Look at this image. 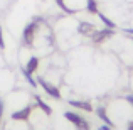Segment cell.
<instances>
[{
  "mask_svg": "<svg viewBox=\"0 0 133 130\" xmlns=\"http://www.w3.org/2000/svg\"><path fill=\"white\" fill-rule=\"evenodd\" d=\"M127 130H133V120L128 122V125H127Z\"/></svg>",
  "mask_w": 133,
  "mask_h": 130,
  "instance_id": "obj_19",
  "label": "cell"
},
{
  "mask_svg": "<svg viewBox=\"0 0 133 130\" xmlns=\"http://www.w3.org/2000/svg\"><path fill=\"white\" fill-rule=\"evenodd\" d=\"M125 100H127L128 103L131 105V108H133V93H130V95H127V96H125Z\"/></svg>",
  "mask_w": 133,
  "mask_h": 130,
  "instance_id": "obj_16",
  "label": "cell"
},
{
  "mask_svg": "<svg viewBox=\"0 0 133 130\" xmlns=\"http://www.w3.org/2000/svg\"><path fill=\"white\" fill-rule=\"evenodd\" d=\"M36 101H37V107H39V108H41V110H42V112H44V113H45V115H51V113H52V108H51V107H49V105H47V103H45V101L42 100V98H39V96H36Z\"/></svg>",
  "mask_w": 133,
  "mask_h": 130,
  "instance_id": "obj_12",
  "label": "cell"
},
{
  "mask_svg": "<svg viewBox=\"0 0 133 130\" xmlns=\"http://www.w3.org/2000/svg\"><path fill=\"white\" fill-rule=\"evenodd\" d=\"M98 130H111V127H110V125H101Z\"/></svg>",
  "mask_w": 133,
  "mask_h": 130,
  "instance_id": "obj_18",
  "label": "cell"
},
{
  "mask_svg": "<svg viewBox=\"0 0 133 130\" xmlns=\"http://www.w3.org/2000/svg\"><path fill=\"white\" fill-rule=\"evenodd\" d=\"M96 115H98V117H99L101 120L104 122V125H110L111 128L115 127V123L110 120V117H108V113H106V108H104V107H98V108H96Z\"/></svg>",
  "mask_w": 133,
  "mask_h": 130,
  "instance_id": "obj_8",
  "label": "cell"
},
{
  "mask_svg": "<svg viewBox=\"0 0 133 130\" xmlns=\"http://www.w3.org/2000/svg\"><path fill=\"white\" fill-rule=\"evenodd\" d=\"M86 10H88L89 14H93V15H98V12H99L98 2L96 0H86Z\"/></svg>",
  "mask_w": 133,
  "mask_h": 130,
  "instance_id": "obj_11",
  "label": "cell"
},
{
  "mask_svg": "<svg viewBox=\"0 0 133 130\" xmlns=\"http://www.w3.org/2000/svg\"><path fill=\"white\" fill-rule=\"evenodd\" d=\"M69 105L74 108H79V110L84 112H93V107H91L89 101H81V100H69Z\"/></svg>",
  "mask_w": 133,
  "mask_h": 130,
  "instance_id": "obj_7",
  "label": "cell"
},
{
  "mask_svg": "<svg viewBox=\"0 0 133 130\" xmlns=\"http://www.w3.org/2000/svg\"><path fill=\"white\" fill-rule=\"evenodd\" d=\"M37 85L42 86V90H44L51 98L61 100V91H59V88H57V86H54V85H51V83H47V81H45V79L42 78V76H39V78H37Z\"/></svg>",
  "mask_w": 133,
  "mask_h": 130,
  "instance_id": "obj_3",
  "label": "cell"
},
{
  "mask_svg": "<svg viewBox=\"0 0 133 130\" xmlns=\"http://www.w3.org/2000/svg\"><path fill=\"white\" fill-rule=\"evenodd\" d=\"M41 19H34L30 24H27L25 29H24V34H22V41L25 46H32L34 44V39H36V32L39 30V26H41Z\"/></svg>",
  "mask_w": 133,
  "mask_h": 130,
  "instance_id": "obj_1",
  "label": "cell"
},
{
  "mask_svg": "<svg viewBox=\"0 0 133 130\" xmlns=\"http://www.w3.org/2000/svg\"><path fill=\"white\" fill-rule=\"evenodd\" d=\"M2 115H3V101L0 98V118H2Z\"/></svg>",
  "mask_w": 133,
  "mask_h": 130,
  "instance_id": "obj_17",
  "label": "cell"
},
{
  "mask_svg": "<svg viewBox=\"0 0 133 130\" xmlns=\"http://www.w3.org/2000/svg\"><path fill=\"white\" fill-rule=\"evenodd\" d=\"M125 32L130 34V36H133V29H125Z\"/></svg>",
  "mask_w": 133,
  "mask_h": 130,
  "instance_id": "obj_20",
  "label": "cell"
},
{
  "mask_svg": "<svg viewBox=\"0 0 133 130\" xmlns=\"http://www.w3.org/2000/svg\"><path fill=\"white\" fill-rule=\"evenodd\" d=\"M20 71H22V75H24V78H25V79H27V83H29V85H30V86H32V88H36V86H37V81H36V79H34V78H32V73H29V71H27V69H25V68H22V69H20Z\"/></svg>",
  "mask_w": 133,
  "mask_h": 130,
  "instance_id": "obj_13",
  "label": "cell"
},
{
  "mask_svg": "<svg viewBox=\"0 0 133 130\" xmlns=\"http://www.w3.org/2000/svg\"><path fill=\"white\" fill-rule=\"evenodd\" d=\"M64 118L68 122H71V123H74L76 130H89L91 128L89 122L84 120V118H83L79 113H74V112H66V113H64Z\"/></svg>",
  "mask_w": 133,
  "mask_h": 130,
  "instance_id": "obj_2",
  "label": "cell"
},
{
  "mask_svg": "<svg viewBox=\"0 0 133 130\" xmlns=\"http://www.w3.org/2000/svg\"><path fill=\"white\" fill-rule=\"evenodd\" d=\"M98 17H99V20L104 24V27H108V29H115V30H116V24H115L113 20L110 19V17H106L104 14H101V12H98Z\"/></svg>",
  "mask_w": 133,
  "mask_h": 130,
  "instance_id": "obj_9",
  "label": "cell"
},
{
  "mask_svg": "<svg viewBox=\"0 0 133 130\" xmlns=\"http://www.w3.org/2000/svg\"><path fill=\"white\" fill-rule=\"evenodd\" d=\"M115 32H116L115 29H108V27H106V29H103V30H94L89 37H91V41H93L94 44H103L106 39L113 37Z\"/></svg>",
  "mask_w": 133,
  "mask_h": 130,
  "instance_id": "obj_4",
  "label": "cell"
},
{
  "mask_svg": "<svg viewBox=\"0 0 133 130\" xmlns=\"http://www.w3.org/2000/svg\"><path fill=\"white\" fill-rule=\"evenodd\" d=\"M3 47H5V41H3V30L0 27V49H3Z\"/></svg>",
  "mask_w": 133,
  "mask_h": 130,
  "instance_id": "obj_15",
  "label": "cell"
},
{
  "mask_svg": "<svg viewBox=\"0 0 133 130\" xmlns=\"http://www.w3.org/2000/svg\"><path fill=\"white\" fill-rule=\"evenodd\" d=\"M30 112H32V107H24L22 110L14 112V113L10 115V118H12V120H22V122H25V120H29Z\"/></svg>",
  "mask_w": 133,
  "mask_h": 130,
  "instance_id": "obj_5",
  "label": "cell"
},
{
  "mask_svg": "<svg viewBox=\"0 0 133 130\" xmlns=\"http://www.w3.org/2000/svg\"><path fill=\"white\" fill-rule=\"evenodd\" d=\"M37 66H39V58H37V56H32V58H29V61H27L25 69L29 73H34L37 69Z\"/></svg>",
  "mask_w": 133,
  "mask_h": 130,
  "instance_id": "obj_10",
  "label": "cell"
},
{
  "mask_svg": "<svg viewBox=\"0 0 133 130\" xmlns=\"http://www.w3.org/2000/svg\"><path fill=\"white\" fill-rule=\"evenodd\" d=\"M56 5H57L59 9L62 10V12H66V14H72V12H74V10H71V9H69V7L64 3V0H56Z\"/></svg>",
  "mask_w": 133,
  "mask_h": 130,
  "instance_id": "obj_14",
  "label": "cell"
},
{
  "mask_svg": "<svg viewBox=\"0 0 133 130\" xmlns=\"http://www.w3.org/2000/svg\"><path fill=\"white\" fill-rule=\"evenodd\" d=\"M94 30H96V27H94V24H91V22H79L78 24V32L83 34V36L89 37Z\"/></svg>",
  "mask_w": 133,
  "mask_h": 130,
  "instance_id": "obj_6",
  "label": "cell"
}]
</instances>
